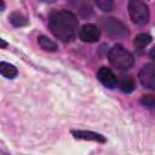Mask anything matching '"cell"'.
I'll use <instances>...</instances> for the list:
<instances>
[{
    "instance_id": "1",
    "label": "cell",
    "mask_w": 155,
    "mask_h": 155,
    "mask_svg": "<svg viewBox=\"0 0 155 155\" xmlns=\"http://www.w3.org/2000/svg\"><path fill=\"white\" fill-rule=\"evenodd\" d=\"M78 18L70 11H57L50 16L48 27L52 34L64 42L71 41L78 33Z\"/></svg>"
},
{
    "instance_id": "2",
    "label": "cell",
    "mask_w": 155,
    "mask_h": 155,
    "mask_svg": "<svg viewBox=\"0 0 155 155\" xmlns=\"http://www.w3.org/2000/svg\"><path fill=\"white\" fill-rule=\"evenodd\" d=\"M109 62L111 65H114L119 70H128L133 63L134 58L131 52H128L126 48H124L121 45H115L109 51Z\"/></svg>"
},
{
    "instance_id": "3",
    "label": "cell",
    "mask_w": 155,
    "mask_h": 155,
    "mask_svg": "<svg viewBox=\"0 0 155 155\" xmlns=\"http://www.w3.org/2000/svg\"><path fill=\"white\" fill-rule=\"evenodd\" d=\"M101 24H102V28L104 29L105 34L113 39H124L128 35V29H127L126 24H124L117 18H113V17L102 18Z\"/></svg>"
},
{
    "instance_id": "4",
    "label": "cell",
    "mask_w": 155,
    "mask_h": 155,
    "mask_svg": "<svg viewBox=\"0 0 155 155\" xmlns=\"http://www.w3.org/2000/svg\"><path fill=\"white\" fill-rule=\"evenodd\" d=\"M128 13L133 23L143 25L149 21V7L144 1L131 0L128 2Z\"/></svg>"
},
{
    "instance_id": "5",
    "label": "cell",
    "mask_w": 155,
    "mask_h": 155,
    "mask_svg": "<svg viewBox=\"0 0 155 155\" xmlns=\"http://www.w3.org/2000/svg\"><path fill=\"white\" fill-rule=\"evenodd\" d=\"M139 81L140 84L149 88V90H154L155 88V68L153 63H148L142 67L140 71H139Z\"/></svg>"
},
{
    "instance_id": "6",
    "label": "cell",
    "mask_w": 155,
    "mask_h": 155,
    "mask_svg": "<svg viewBox=\"0 0 155 155\" xmlns=\"http://www.w3.org/2000/svg\"><path fill=\"white\" fill-rule=\"evenodd\" d=\"M79 35H80V39L85 42H96L101 36V29L96 24L87 23L82 25Z\"/></svg>"
},
{
    "instance_id": "7",
    "label": "cell",
    "mask_w": 155,
    "mask_h": 155,
    "mask_svg": "<svg viewBox=\"0 0 155 155\" xmlns=\"http://www.w3.org/2000/svg\"><path fill=\"white\" fill-rule=\"evenodd\" d=\"M97 78H98V80H99L105 87H108V88H115L116 85H117V79H116V76H115L114 73H113L109 68H107V67H102V68L98 70Z\"/></svg>"
},
{
    "instance_id": "8",
    "label": "cell",
    "mask_w": 155,
    "mask_h": 155,
    "mask_svg": "<svg viewBox=\"0 0 155 155\" xmlns=\"http://www.w3.org/2000/svg\"><path fill=\"white\" fill-rule=\"evenodd\" d=\"M71 133H73V136L75 138H79V139L93 140V142H101V143L105 142V138L102 134L97 133V132H92V131H73Z\"/></svg>"
},
{
    "instance_id": "9",
    "label": "cell",
    "mask_w": 155,
    "mask_h": 155,
    "mask_svg": "<svg viewBox=\"0 0 155 155\" xmlns=\"http://www.w3.org/2000/svg\"><path fill=\"white\" fill-rule=\"evenodd\" d=\"M17 68L7 62H1L0 63V74L7 79H13L17 76Z\"/></svg>"
},
{
    "instance_id": "10",
    "label": "cell",
    "mask_w": 155,
    "mask_h": 155,
    "mask_svg": "<svg viewBox=\"0 0 155 155\" xmlns=\"http://www.w3.org/2000/svg\"><path fill=\"white\" fill-rule=\"evenodd\" d=\"M117 85L125 93H130L134 90V81L131 76H121V79L117 81Z\"/></svg>"
},
{
    "instance_id": "11",
    "label": "cell",
    "mask_w": 155,
    "mask_h": 155,
    "mask_svg": "<svg viewBox=\"0 0 155 155\" xmlns=\"http://www.w3.org/2000/svg\"><path fill=\"white\" fill-rule=\"evenodd\" d=\"M38 44H39V46H40L42 50L48 51V52H54V51L57 50L56 42L52 41V40H50V39H48L47 36H45V35H41V36L38 38Z\"/></svg>"
},
{
    "instance_id": "12",
    "label": "cell",
    "mask_w": 155,
    "mask_h": 155,
    "mask_svg": "<svg viewBox=\"0 0 155 155\" xmlns=\"http://www.w3.org/2000/svg\"><path fill=\"white\" fill-rule=\"evenodd\" d=\"M8 19H10V22H11L15 27H22V25H25V24L28 23L27 17H25L23 13L18 12V11L12 12V13L8 16Z\"/></svg>"
},
{
    "instance_id": "13",
    "label": "cell",
    "mask_w": 155,
    "mask_h": 155,
    "mask_svg": "<svg viewBox=\"0 0 155 155\" xmlns=\"http://www.w3.org/2000/svg\"><path fill=\"white\" fill-rule=\"evenodd\" d=\"M134 46L138 51H142L147 45H149L151 42V36L149 34H138L134 38Z\"/></svg>"
},
{
    "instance_id": "14",
    "label": "cell",
    "mask_w": 155,
    "mask_h": 155,
    "mask_svg": "<svg viewBox=\"0 0 155 155\" xmlns=\"http://www.w3.org/2000/svg\"><path fill=\"white\" fill-rule=\"evenodd\" d=\"M96 5L102 10V11H111L114 8V2L110 0H96Z\"/></svg>"
},
{
    "instance_id": "15",
    "label": "cell",
    "mask_w": 155,
    "mask_h": 155,
    "mask_svg": "<svg viewBox=\"0 0 155 155\" xmlns=\"http://www.w3.org/2000/svg\"><path fill=\"white\" fill-rule=\"evenodd\" d=\"M140 102H142V104H144V105L148 107V108H154V105H155V98H154V96H151V94L144 96Z\"/></svg>"
},
{
    "instance_id": "16",
    "label": "cell",
    "mask_w": 155,
    "mask_h": 155,
    "mask_svg": "<svg viewBox=\"0 0 155 155\" xmlns=\"http://www.w3.org/2000/svg\"><path fill=\"white\" fill-rule=\"evenodd\" d=\"M6 46H7V42H6L4 39L0 38V48H5Z\"/></svg>"
},
{
    "instance_id": "17",
    "label": "cell",
    "mask_w": 155,
    "mask_h": 155,
    "mask_svg": "<svg viewBox=\"0 0 155 155\" xmlns=\"http://www.w3.org/2000/svg\"><path fill=\"white\" fill-rule=\"evenodd\" d=\"M4 10H5V2L0 0V12H1V11H4Z\"/></svg>"
}]
</instances>
